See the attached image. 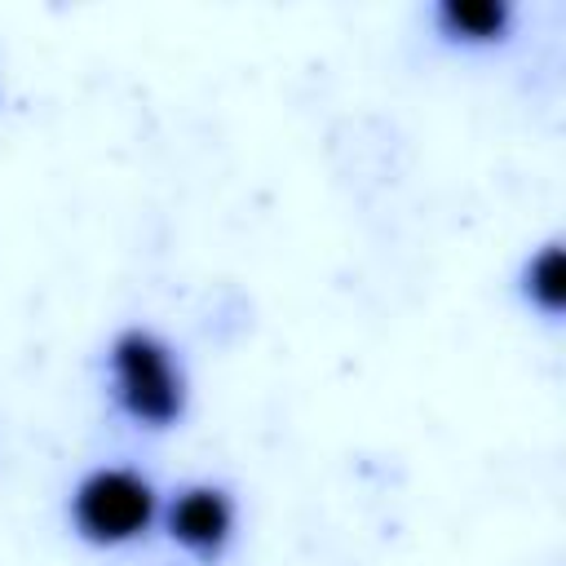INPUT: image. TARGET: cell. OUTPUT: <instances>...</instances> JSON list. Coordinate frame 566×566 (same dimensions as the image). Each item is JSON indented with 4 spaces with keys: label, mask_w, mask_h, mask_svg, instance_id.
<instances>
[{
    "label": "cell",
    "mask_w": 566,
    "mask_h": 566,
    "mask_svg": "<svg viewBox=\"0 0 566 566\" xmlns=\"http://www.w3.org/2000/svg\"><path fill=\"white\" fill-rule=\"evenodd\" d=\"M102 385L115 416L137 433H168L190 411V371L177 345L146 323H128L106 340Z\"/></svg>",
    "instance_id": "6da1fadb"
},
{
    "label": "cell",
    "mask_w": 566,
    "mask_h": 566,
    "mask_svg": "<svg viewBox=\"0 0 566 566\" xmlns=\"http://www.w3.org/2000/svg\"><path fill=\"white\" fill-rule=\"evenodd\" d=\"M164 491L137 464H93L66 491V526L97 553H124L159 531Z\"/></svg>",
    "instance_id": "7a4b0ae2"
},
{
    "label": "cell",
    "mask_w": 566,
    "mask_h": 566,
    "mask_svg": "<svg viewBox=\"0 0 566 566\" xmlns=\"http://www.w3.org/2000/svg\"><path fill=\"white\" fill-rule=\"evenodd\" d=\"M159 531L195 566H221L239 539V495L212 478L181 482L164 495Z\"/></svg>",
    "instance_id": "3957f363"
},
{
    "label": "cell",
    "mask_w": 566,
    "mask_h": 566,
    "mask_svg": "<svg viewBox=\"0 0 566 566\" xmlns=\"http://www.w3.org/2000/svg\"><path fill=\"white\" fill-rule=\"evenodd\" d=\"M429 31L447 49L486 53L513 40L517 4L513 0H438L429 9Z\"/></svg>",
    "instance_id": "277c9868"
},
{
    "label": "cell",
    "mask_w": 566,
    "mask_h": 566,
    "mask_svg": "<svg viewBox=\"0 0 566 566\" xmlns=\"http://www.w3.org/2000/svg\"><path fill=\"white\" fill-rule=\"evenodd\" d=\"M517 296L531 314L544 323H562L566 310V261H562V239H544L526 261L517 265Z\"/></svg>",
    "instance_id": "5b68a950"
}]
</instances>
